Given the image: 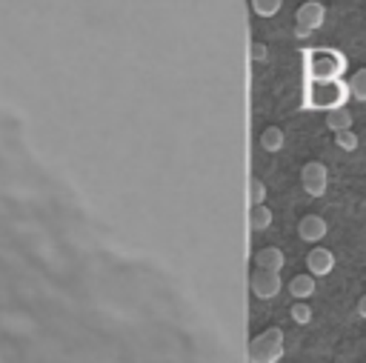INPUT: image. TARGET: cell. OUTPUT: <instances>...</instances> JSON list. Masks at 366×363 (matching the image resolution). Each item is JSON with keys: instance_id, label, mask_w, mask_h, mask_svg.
<instances>
[{"instance_id": "obj_17", "label": "cell", "mask_w": 366, "mask_h": 363, "mask_svg": "<svg viewBox=\"0 0 366 363\" xmlns=\"http://www.w3.org/2000/svg\"><path fill=\"white\" fill-rule=\"evenodd\" d=\"M252 57L254 60H266V46L263 43H252Z\"/></svg>"}, {"instance_id": "obj_1", "label": "cell", "mask_w": 366, "mask_h": 363, "mask_svg": "<svg viewBox=\"0 0 366 363\" xmlns=\"http://www.w3.org/2000/svg\"><path fill=\"white\" fill-rule=\"evenodd\" d=\"M283 354V332L277 326L260 332L252 346H249V357L252 363H277V357Z\"/></svg>"}, {"instance_id": "obj_2", "label": "cell", "mask_w": 366, "mask_h": 363, "mask_svg": "<svg viewBox=\"0 0 366 363\" xmlns=\"http://www.w3.org/2000/svg\"><path fill=\"white\" fill-rule=\"evenodd\" d=\"M300 183H303L306 194H312V197H320V194L326 192V186H329V177H326V166H323V163H306V166L300 169Z\"/></svg>"}, {"instance_id": "obj_16", "label": "cell", "mask_w": 366, "mask_h": 363, "mask_svg": "<svg viewBox=\"0 0 366 363\" xmlns=\"http://www.w3.org/2000/svg\"><path fill=\"white\" fill-rule=\"evenodd\" d=\"M292 317H295V323H309V320H312V309H309L303 300H297V303L292 306Z\"/></svg>"}, {"instance_id": "obj_14", "label": "cell", "mask_w": 366, "mask_h": 363, "mask_svg": "<svg viewBox=\"0 0 366 363\" xmlns=\"http://www.w3.org/2000/svg\"><path fill=\"white\" fill-rule=\"evenodd\" d=\"M335 143L343 149V151H352V149H357V134L349 129V131H340V134H335Z\"/></svg>"}, {"instance_id": "obj_13", "label": "cell", "mask_w": 366, "mask_h": 363, "mask_svg": "<svg viewBox=\"0 0 366 363\" xmlns=\"http://www.w3.org/2000/svg\"><path fill=\"white\" fill-rule=\"evenodd\" d=\"M263 200H266V186H263V180L252 177L249 180V203L252 206H263Z\"/></svg>"}, {"instance_id": "obj_9", "label": "cell", "mask_w": 366, "mask_h": 363, "mask_svg": "<svg viewBox=\"0 0 366 363\" xmlns=\"http://www.w3.org/2000/svg\"><path fill=\"white\" fill-rule=\"evenodd\" d=\"M326 126L332 129V131H349L352 129V111H346V109H332L329 114H326Z\"/></svg>"}, {"instance_id": "obj_12", "label": "cell", "mask_w": 366, "mask_h": 363, "mask_svg": "<svg viewBox=\"0 0 366 363\" xmlns=\"http://www.w3.org/2000/svg\"><path fill=\"white\" fill-rule=\"evenodd\" d=\"M349 91H352L355 100H366V69H357L349 77Z\"/></svg>"}, {"instance_id": "obj_4", "label": "cell", "mask_w": 366, "mask_h": 363, "mask_svg": "<svg viewBox=\"0 0 366 363\" xmlns=\"http://www.w3.org/2000/svg\"><path fill=\"white\" fill-rule=\"evenodd\" d=\"M252 292L260 297V300H272L277 292H280V274L277 272H254L252 274Z\"/></svg>"}, {"instance_id": "obj_6", "label": "cell", "mask_w": 366, "mask_h": 363, "mask_svg": "<svg viewBox=\"0 0 366 363\" xmlns=\"http://www.w3.org/2000/svg\"><path fill=\"white\" fill-rule=\"evenodd\" d=\"M297 234H300L303 240H309V243H317V240L326 237V220H323L320 214H306V217H300V223H297Z\"/></svg>"}, {"instance_id": "obj_3", "label": "cell", "mask_w": 366, "mask_h": 363, "mask_svg": "<svg viewBox=\"0 0 366 363\" xmlns=\"http://www.w3.org/2000/svg\"><path fill=\"white\" fill-rule=\"evenodd\" d=\"M323 23V3H303L300 9H297V26H295V31L300 34V37H306L309 31H315L317 26Z\"/></svg>"}, {"instance_id": "obj_15", "label": "cell", "mask_w": 366, "mask_h": 363, "mask_svg": "<svg viewBox=\"0 0 366 363\" xmlns=\"http://www.w3.org/2000/svg\"><path fill=\"white\" fill-rule=\"evenodd\" d=\"M252 9H254L257 14H263V17H269V14H274V11L280 9V0H254Z\"/></svg>"}, {"instance_id": "obj_18", "label": "cell", "mask_w": 366, "mask_h": 363, "mask_svg": "<svg viewBox=\"0 0 366 363\" xmlns=\"http://www.w3.org/2000/svg\"><path fill=\"white\" fill-rule=\"evenodd\" d=\"M355 312H357V317H366V294L357 300V306H355Z\"/></svg>"}, {"instance_id": "obj_5", "label": "cell", "mask_w": 366, "mask_h": 363, "mask_svg": "<svg viewBox=\"0 0 366 363\" xmlns=\"http://www.w3.org/2000/svg\"><path fill=\"white\" fill-rule=\"evenodd\" d=\"M332 266H335V254H332L329 249H312V252L306 254V269H309L312 277H323V274H329Z\"/></svg>"}, {"instance_id": "obj_10", "label": "cell", "mask_w": 366, "mask_h": 363, "mask_svg": "<svg viewBox=\"0 0 366 363\" xmlns=\"http://www.w3.org/2000/svg\"><path fill=\"white\" fill-rule=\"evenodd\" d=\"M283 140H286V134H283L277 126H269V129H263V134H260V146H263L266 151H280V149H283Z\"/></svg>"}, {"instance_id": "obj_7", "label": "cell", "mask_w": 366, "mask_h": 363, "mask_svg": "<svg viewBox=\"0 0 366 363\" xmlns=\"http://www.w3.org/2000/svg\"><path fill=\"white\" fill-rule=\"evenodd\" d=\"M283 263H286V257H283V252L277 246H266V249H260L254 254V266L263 269V272H280Z\"/></svg>"}, {"instance_id": "obj_11", "label": "cell", "mask_w": 366, "mask_h": 363, "mask_svg": "<svg viewBox=\"0 0 366 363\" xmlns=\"http://www.w3.org/2000/svg\"><path fill=\"white\" fill-rule=\"evenodd\" d=\"M249 226H252L254 232L269 229V226H272V212H269L266 206H252V209H249Z\"/></svg>"}, {"instance_id": "obj_8", "label": "cell", "mask_w": 366, "mask_h": 363, "mask_svg": "<svg viewBox=\"0 0 366 363\" xmlns=\"http://www.w3.org/2000/svg\"><path fill=\"white\" fill-rule=\"evenodd\" d=\"M289 294H295L297 300H306L309 294H315V277L306 272V274H295L289 280Z\"/></svg>"}]
</instances>
